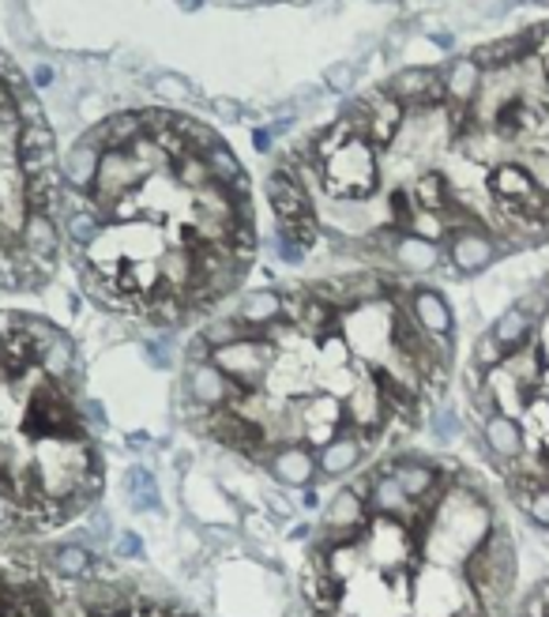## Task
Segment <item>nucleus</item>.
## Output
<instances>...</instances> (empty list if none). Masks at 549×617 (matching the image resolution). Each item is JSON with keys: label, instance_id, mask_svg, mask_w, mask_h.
Returning a JSON list of instances; mask_svg holds the SVG:
<instances>
[{"label": "nucleus", "instance_id": "nucleus-36", "mask_svg": "<svg viewBox=\"0 0 549 617\" xmlns=\"http://www.w3.org/2000/svg\"><path fill=\"white\" fill-rule=\"evenodd\" d=\"M84 118H87V121H98V118H102V102H98V98H91V102H84Z\"/></svg>", "mask_w": 549, "mask_h": 617}, {"label": "nucleus", "instance_id": "nucleus-33", "mask_svg": "<svg viewBox=\"0 0 549 617\" xmlns=\"http://www.w3.org/2000/svg\"><path fill=\"white\" fill-rule=\"evenodd\" d=\"M350 79H354V68H350V65H339V68L328 76V84H331V87H339V91H343V87H350Z\"/></svg>", "mask_w": 549, "mask_h": 617}, {"label": "nucleus", "instance_id": "nucleus-38", "mask_svg": "<svg viewBox=\"0 0 549 617\" xmlns=\"http://www.w3.org/2000/svg\"><path fill=\"white\" fill-rule=\"evenodd\" d=\"M182 4H185V8H196V0H182Z\"/></svg>", "mask_w": 549, "mask_h": 617}, {"label": "nucleus", "instance_id": "nucleus-35", "mask_svg": "<svg viewBox=\"0 0 549 617\" xmlns=\"http://www.w3.org/2000/svg\"><path fill=\"white\" fill-rule=\"evenodd\" d=\"M8 463H12V449H8V441H4V433H0V478H4V471H8Z\"/></svg>", "mask_w": 549, "mask_h": 617}, {"label": "nucleus", "instance_id": "nucleus-5", "mask_svg": "<svg viewBox=\"0 0 549 617\" xmlns=\"http://www.w3.org/2000/svg\"><path fill=\"white\" fill-rule=\"evenodd\" d=\"M384 471H388V475L403 486V494L421 508V516L437 505L440 494H444V486H448V471L440 467L433 455L399 452V455H392V460H384Z\"/></svg>", "mask_w": 549, "mask_h": 617}, {"label": "nucleus", "instance_id": "nucleus-31", "mask_svg": "<svg viewBox=\"0 0 549 617\" xmlns=\"http://www.w3.org/2000/svg\"><path fill=\"white\" fill-rule=\"evenodd\" d=\"M155 95H162V98H169V95L185 98V84H182V79H174V76H158L155 79Z\"/></svg>", "mask_w": 549, "mask_h": 617}, {"label": "nucleus", "instance_id": "nucleus-12", "mask_svg": "<svg viewBox=\"0 0 549 617\" xmlns=\"http://www.w3.org/2000/svg\"><path fill=\"white\" fill-rule=\"evenodd\" d=\"M407 312L414 317V324L433 339H452L455 332V312L444 301V294L429 290V286H418V290L407 298Z\"/></svg>", "mask_w": 549, "mask_h": 617}, {"label": "nucleus", "instance_id": "nucleus-10", "mask_svg": "<svg viewBox=\"0 0 549 617\" xmlns=\"http://www.w3.org/2000/svg\"><path fill=\"white\" fill-rule=\"evenodd\" d=\"M98 553L91 542L84 539V535H72V539H61L53 542V547L42 550V565L53 580H65V584H79V580H87L98 565Z\"/></svg>", "mask_w": 549, "mask_h": 617}, {"label": "nucleus", "instance_id": "nucleus-29", "mask_svg": "<svg viewBox=\"0 0 549 617\" xmlns=\"http://www.w3.org/2000/svg\"><path fill=\"white\" fill-rule=\"evenodd\" d=\"M504 357H508V354H504L501 346L493 343L490 332H482V335H479V343H474V365H479V370L485 373V370H497Z\"/></svg>", "mask_w": 549, "mask_h": 617}, {"label": "nucleus", "instance_id": "nucleus-6", "mask_svg": "<svg viewBox=\"0 0 549 617\" xmlns=\"http://www.w3.org/2000/svg\"><path fill=\"white\" fill-rule=\"evenodd\" d=\"M474 444L482 449V455H490L493 467H501L504 475H508L512 467H516V460L527 452V429H524V418L516 415H485L482 422H474Z\"/></svg>", "mask_w": 549, "mask_h": 617}, {"label": "nucleus", "instance_id": "nucleus-37", "mask_svg": "<svg viewBox=\"0 0 549 617\" xmlns=\"http://www.w3.org/2000/svg\"><path fill=\"white\" fill-rule=\"evenodd\" d=\"M174 617H200V614H188V610H185V614H177V610H174Z\"/></svg>", "mask_w": 549, "mask_h": 617}, {"label": "nucleus", "instance_id": "nucleus-15", "mask_svg": "<svg viewBox=\"0 0 549 617\" xmlns=\"http://www.w3.org/2000/svg\"><path fill=\"white\" fill-rule=\"evenodd\" d=\"M121 494L129 500V508L136 516H155L162 513V489H158V475L147 467V463H129L121 475Z\"/></svg>", "mask_w": 549, "mask_h": 617}, {"label": "nucleus", "instance_id": "nucleus-25", "mask_svg": "<svg viewBox=\"0 0 549 617\" xmlns=\"http://www.w3.org/2000/svg\"><path fill=\"white\" fill-rule=\"evenodd\" d=\"M174 174H177V181H182L188 192L204 189V185H215L207 158H204V155H193V151H185V155L174 158Z\"/></svg>", "mask_w": 549, "mask_h": 617}, {"label": "nucleus", "instance_id": "nucleus-1", "mask_svg": "<svg viewBox=\"0 0 549 617\" xmlns=\"http://www.w3.org/2000/svg\"><path fill=\"white\" fill-rule=\"evenodd\" d=\"M459 576L466 580V587L479 598L482 617L501 614L504 603L516 592V576H519V547L508 527L493 524V531L485 535L479 547L471 550V558L459 565Z\"/></svg>", "mask_w": 549, "mask_h": 617}, {"label": "nucleus", "instance_id": "nucleus-2", "mask_svg": "<svg viewBox=\"0 0 549 617\" xmlns=\"http://www.w3.org/2000/svg\"><path fill=\"white\" fill-rule=\"evenodd\" d=\"M320 181L328 200H350L365 203L381 185V163H376V147L362 136H350L343 147H336L320 163Z\"/></svg>", "mask_w": 549, "mask_h": 617}, {"label": "nucleus", "instance_id": "nucleus-8", "mask_svg": "<svg viewBox=\"0 0 549 617\" xmlns=\"http://www.w3.org/2000/svg\"><path fill=\"white\" fill-rule=\"evenodd\" d=\"M182 392H185V407H196V410H204V415L227 410L238 404V396H241V392L233 388V381L215 362L185 365Z\"/></svg>", "mask_w": 549, "mask_h": 617}, {"label": "nucleus", "instance_id": "nucleus-26", "mask_svg": "<svg viewBox=\"0 0 549 617\" xmlns=\"http://www.w3.org/2000/svg\"><path fill=\"white\" fill-rule=\"evenodd\" d=\"M245 332H249V328L241 324V320L233 317V312H222V317H211V320H207V324L200 328V335L207 339V343H211V351H215V346L233 343V339H241Z\"/></svg>", "mask_w": 549, "mask_h": 617}, {"label": "nucleus", "instance_id": "nucleus-17", "mask_svg": "<svg viewBox=\"0 0 549 617\" xmlns=\"http://www.w3.org/2000/svg\"><path fill=\"white\" fill-rule=\"evenodd\" d=\"M267 200H272L278 222H283V219H294V214L312 211V196H309V189H305L298 177H294L290 169H283V166H278L275 174L267 177Z\"/></svg>", "mask_w": 549, "mask_h": 617}, {"label": "nucleus", "instance_id": "nucleus-22", "mask_svg": "<svg viewBox=\"0 0 549 617\" xmlns=\"http://www.w3.org/2000/svg\"><path fill=\"white\" fill-rule=\"evenodd\" d=\"M512 497H516L519 513L527 516V524L535 527V531L549 535V482H538V486H530V489H512Z\"/></svg>", "mask_w": 549, "mask_h": 617}, {"label": "nucleus", "instance_id": "nucleus-23", "mask_svg": "<svg viewBox=\"0 0 549 617\" xmlns=\"http://www.w3.org/2000/svg\"><path fill=\"white\" fill-rule=\"evenodd\" d=\"M76 535H84L87 542H91L95 550H106L110 542L117 539V527H113V516L106 505H91L84 513V527H79Z\"/></svg>", "mask_w": 549, "mask_h": 617}, {"label": "nucleus", "instance_id": "nucleus-21", "mask_svg": "<svg viewBox=\"0 0 549 617\" xmlns=\"http://www.w3.org/2000/svg\"><path fill=\"white\" fill-rule=\"evenodd\" d=\"M482 76L485 71L474 65V60H455L452 68L444 71V91H448V102H463L471 106L474 95L482 91Z\"/></svg>", "mask_w": 549, "mask_h": 617}, {"label": "nucleus", "instance_id": "nucleus-39", "mask_svg": "<svg viewBox=\"0 0 549 617\" xmlns=\"http://www.w3.org/2000/svg\"><path fill=\"white\" fill-rule=\"evenodd\" d=\"M466 617H482V614H466Z\"/></svg>", "mask_w": 549, "mask_h": 617}, {"label": "nucleus", "instance_id": "nucleus-19", "mask_svg": "<svg viewBox=\"0 0 549 617\" xmlns=\"http://www.w3.org/2000/svg\"><path fill=\"white\" fill-rule=\"evenodd\" d=\"M102 151H106V147L98 143L95 132H87V136L68 151V158H65V181L72 185V189H91Z\"/></svg>", "mask_w": 549, "mask_h": 617}, {"label": "nucleus", "instance_id": "nucleus-28", "mask_svg": "<svg viewBox=\"0 0 549 617\" xmlns=\"http://www.w3.org/2000/svg\"><path fill=\"white\" fill-rule=\"evenodd\" d=\"M110 553L117 561H147V547H143L140 531H117V539L110 542Z\"/></svg>", "mask_w": 549, "mask_h": 617}, {"label": "nucleus", "instance_id": "nucleus-11", "mask_svg": "<svg viewBox=\"0 0 549 617\" xmlns=\"http://www.w3.org/2000/svg\"><path fill=\"white\" fill-rule=\"evenodd\" d=\"M20 249L31 256L39 267H46L53 275L57 267V253H61V222L46 211H31L26 222L20 227Z\"/></svg>", "mask_w": 549, "mask_h": 617}, {"label": "nucleus", "instance_id": "nucleus-16", "mask_svg": "<svg viewBox=\"0 0 549 617\" xmlns=\"http://www.w3.org/2000/svg\"><path fill=\"white\" fill-rule=\"evenodd\" d=\"M388 261L395 264V272H403V275H426L444 261V253L437 249V241H429L421 234H399Z\"/></svg>", "mask_w": 549, "mask_h": 617}, {"label": "nucleus", "instance_id": "nucleus-13", "mask_svg": "<svg viewBox=\"0 0 549 617\" xmlns=\"http://www.w3.org/2000/svg\"><path fill=\"white\" fill-rule=\"evenodd\" d=\"M365 113H369L365 140L373 143V147H392L399 124L407 121V106H403L399 98H392L388 91H376L365 98Z\"/></svg>", "mask_w": 549, "mask_h": 617}, {"label": "nucleus", "instance_id": "nucleus-27", "mask_svg": "<svg viewBox=\"0 0 549 617\" xmlns=\"http://www.w3.org/2000/svg\"><path fill=\"white\" fill-rule=\"evenodd\" d=\"M20 524H23L20 497H15L12 486L0 478V539H12V535H20Z\"/></svg>", "mask_w": 549, "mask_h": 617}, {"label": "nucleus", "instance_id": "nucleus-4", "mask_svg": "<svg viewBox=\"0 0 549 617\" xmlns=\"http://www.w3.org/2000/svg\"><path fill=\"white\" fill-rule=\"evenodd\" d=\"M256 460H260V467H264V475L272 478V486H283L286 494L320 486V460H317V449H312L309 441L267 444Z\"/></svg>", "mask_w": 549, "mask_h": 617}, {"label": "nucleus", "instance_id": "nucleus-9", "mask_svg": "<svg viewBox=\"0 0 549 617\" xmlns=\"http://www.w3.org/2000/svg\"><path fill=\"white\" fill-rule=\"evenodd\" d=\"M504 253L501 238L485 227H459L448 234V261L459 275H479Z\"/></svg>", "mask_w": 549, "mask_h": 617}, {"label": "nucleus", "instance_id": "nucleus-24", "mask_svg": "<svg viewBox=\"0 0 549 617\" xmlns=\"http://www.w3.org/2000/svg\"><path fill=\"white\" fill-rule=\"evenodd\" d=\"M429 437H433L440 449H448V444H455L463 437V415L455 410V404H440L429 415Z\"/></svg>", "mask_w": 549, "mask_h": 617}, {"label": "nucleus", "instance_id": "nucleus-32", "mask_svg": "<svg viewBox=\"0 0 549 617\" xmlns=\"http://www.w3.org/2000/svg\"><path fill=\"white\" fill-rule=\"evenodd\" d=\"M298 508H309V513H320V508H323V500H320V494H317V486L298 489Z\"/></svg>", "mask_w": 549, "mask_h": 617}, {"label": "nucleus", "instance_id": "nucleus-40", "mask_svg": "<svg viewBox=\"0 0 549 617\" xmlns=\"http://www.w3.org/2000/svg\"><path fill=\"white\" fill-rule=\"evenodd\" d=\"M512 617H524V614H512Z\"/></svg>", "mask_w": 549, "mask_h": 617}, {"label": "nucleus", "instance_id": "nucleus-30", "mask_svg": "<svg viewBox=\"0 0 549 617\" xmlns=\"http://www.w3.org/2000/svg\"><path fill=\"white\" fill-rule=\"evenodd\" d=\"M182 354H185V365H200V362H211V343H207V339L196 332L193 339H188V343L182 346Z\"/></svg>", "mask_w": 549, "mask_h": 617}, {"label": "nucleus", "instance_id": "nucleus-7", "mask_svg": "<svg viewBox=\"0 0 549 617\" xmlns=\"http://www.w3.org/2000/svg\"><path fill=\"white\" fill-rule=\"evenodd\" d=\"M376 433H358V429L343 426L339 433H331L328 441L317 449L320 460V482H347L369 463V441Z\"/></svg>", "mask_w": 549, "mask_h": 617}, {"label": "nucleus", "instance_id": "nucleus-3", "mask_svg": "<svg viewBox=\"0 0 549 617\" xmlns=\"http://www.w3.org/2000/svg\"><path fill=\"white\" fill-rule=\"evenodd\" d=\"M211 362L227 373L241 396H252V392H264L267 381H272V370L278 362V346H275L272 332H245L227 346H215Z\"/></svg>", "mask_w": 549, "mask_h": 617}, {"label": "nucleus", "instance_id": "nucleus-20", "mask_svg": "<svg viewBox=\"0 0 549 617\" xmlns=\"http://www.w3.org/2000/svg\"><path fill=\"white\" fill-rule=\"evenodd\" d=\"M530 42L524 38V31L519 34H508V38H497V42H485V46L474 49V65H479L482 71H493V68H512L519 65L524 57H530Z\"/></svg>", "mask_w": 549, "mask_h": 617}, {"label": "nucleus", "instance_id": "nucleus-34", "mask_svg": "<svg viewBox=\"0 0 549 617\" xmlns=\"http://www.w3.org/2000/svg\"><path fill=\"white\" fill-rule=\"evenodd\" d=\"M290 539H294V542H309V539H312V527H309V524H294V527H290Z\"/></svg>", "mask_w": 549, "mask_h": 617}, {"label": "nucleus", "instance_id": "nucleus-14", "mask_svg": "<svg viewBox=\"0 0 549 617\" xmlns=\"http://www.w3.org/2000/svg\"><path fill=\"white\" fill-rule=\"evenodd\" d=\"M233 317L241 320V324L249 328V332H267V328H275L278 320H286V301L283 294L267 290V286H260V290H245L238 301V309H233Z\"/></svg>", "mask_w": 549, "mask_h": 617}, {"label": "nucleus", "instance_id": "nucleus-18", "mask_svg": "<svg viewBox=\"0 0 549 617\" xmlns=\"http://www.w3.org/2000/svg\"><path fill=\"white\" fill-rule=\"evenodd\" d=\"M490 339L501 346L504 354H516L519 346H527V343H535V339H538V324L519 306H508L490 324Z\"/></svg>", "mask_w": 549, "mask_h": 617}]
</instances>
